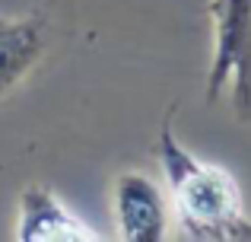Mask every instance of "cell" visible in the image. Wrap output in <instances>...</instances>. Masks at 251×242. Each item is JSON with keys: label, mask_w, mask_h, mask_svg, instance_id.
I'll use <instances>...</instances> for the list:
<instances>
[{"label": "cell", "mask_w": 251, "mask_h": 242, "mask_svg": "<svg viewBox=\"0 0 251 242\" xmlns=\"http://www.w3.org/2000/svg\"><path fill=\"white\" fill-rule=\"evenodd\" d=\"M118 236L124 242H162L169 236L172 211L162 188L147 172H121L111 191Z\"/></svg>", "instance_id": "3957f363"}, {"label": "cell", "mask_w": 251, "mask_h": 242, "mask_svg": "<svg viewBox=\"0 0 251 242\" xmlns=\"http://www.w3.org/2000/svg\"><path fill=\"white\" fill-rule=\"evenodd\" d=\"M45 54V23L38 16L0 19V99L29 77Z\"/></svg>", "instance_id": "5b68a950"}, {"label": "cell", "mask_w": 251, "mask_h": 242, "mask_svg": "<svg viewBox=\"0 0 251 242\" xmlns=\"http://www.w3.org/2000/svg\"><path fill=\"white\" fill-rule=\"evenodd\" d=\"M210 26L207 102H216L229 89L235 118L251 124V0H210Z\"/></svg>", "instance_id": "7a4b0ae2"}, {"label": "cell", "mask_w": 251, "mask_h": 242, "mask_svg": "<svg viewBox=\"0 0 251 242\" xmlns=\"http://www.w3.org/2000/svg\"><path fill=\"white\" fill-rule=\"evenodd\" d=\"M156 147L181 236L197 242H251V217L235 175L216 162L197 160L175 137L172 118L162 121Z\"/></svg>", "instance_id": "6da1fadb"}, {"label": "cell", "mask_w": 251, "mask_h": 242, "mask_svg": "<svg viewBox=\"0 0 251 242\" xmlns=\"http://www.w3.org/2000/svg\"><path fill=\"white\" fill-rule=\"evenodd\" d=\"M19 242H92L102 239L48 185H25L19 194Z\"/></svg>", "instance_id": "277c9868"}]
</instances>
